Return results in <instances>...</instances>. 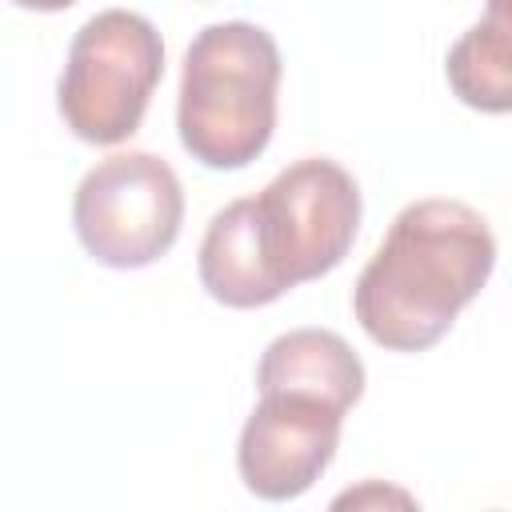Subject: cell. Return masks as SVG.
<instances>
[{"instance_id":"obj_11","label":"cell","mask_w":512,"mask_h":512,"mask_svg":"<svg viewBox=\"0 0 512 512\" xmlns=\"http://www.w3.org/2000/svg\"><path fill=\"white\" fill-rule=\"evenodd\" d=\"M16 8H32V12H60V8H72L76 0H12Z\"/></svg>"},{"instance_id":"obj_2","label":"cell","mask_w":512,"mask_h":512,"mask_svg":"<svg viewBox=\"0 0 512 512\" xmlns=\"http://www.w3.org/2000/svg\"><path fill=\"white\" fill-rule=\"evenodd\" d=\"M280 48L248 20H224L196 32L184 52L176 128L180 144L204 168L252 164L276 128Z\"/></svg>"},{"instance_id":"obj_9","label":"cell","mask_w":512,"mask_h":512,"mask_svg":"<svg viewBox=\"0 0 512 512\" xmlns=\"http://www.w3.org/2000/svg\"><path fill=\"white\" fill-rule=\"evenodd\" d=\"M448 88L476 112H512V0H484V16L448 48Z\"/></svg>"},{"instance_id":"obj_6","label":"cell","mask_w":512,"mask_h":512,"mask_svg":"<svg viewBox=\"0 0 512 512\" xmlns=\"http://www.w3.org/2000/svg\"><path fill=\"white\" fill-rule=\"evenodd\" d=\"M344 412L348 408L316 392H260L236 448V468L248 492L260 500H292L308 492L340 448Z\"/></svg>"},{"instance_id":"obj_5","label":"cell","mask_w":512,"mask_h":512,"mask_svg":"<svg viewBox=\"0 0 512 512\" xmlns=\"http://www.w3.org/2000/svg\"><path fill=\"white\" fill-rule=\"evenodd\" d=\"M264 260L288 292L332 272L360 228V188L328 156H304L276 172L256 196Z\"/></svg>"},{"instance_id":"obj_8","label":"cell","mask_w":512,"mask_h":512,"mask_svg":"<svg viewBox=\"0 0 512 512\" xmlns=\"http://www.w3.org/2000/svg\"><path fill=\"white\" fill-rule=\"evenodd\" d=\"M256 388L316 392L340 408H352L364 396V364L344 336L328 328H292L264 348L256 364Z\"/></svg>"},{"instance_id":"obj_4","label":"cell","mask_w":512,"mask_h":512,"mask_svg":"<svg viewBox=\"0 0 512 512\" xmlns=\"http://www.w3.org/2000/svg\"><path fill=\"white\" fill-rule=\"evenodd\" d=\"M184 220V188L168 160L152 152H116L84 172L72 196V224L84 252L108 268H144L160 260Z\"/></svg>"},{"instance_id":"obj_10","label":"cell","mask_w":512,"mask_h":512,"mask_svg":"<svg viewBox=\"0 0 512 512\" xmlns=\"http://www.w3.org/2000/svg\"><path fill=\"white\" fill-rule=\"evenodd\" d=\"M368 500H400V504H412L404 492H380V488H364V492H344V496L336 500V508H344V504H368Z\"/></svg>"},{"instance_id":"obj_7","label":"cell","mask_w":512,"mask_h":512,"mask_svg":"<svg viewBox=\"0 0 512 512\" xmlns=\"http://www.w3.org/2000/svg\"><path fill=\"white\" fill-rule=\"evenodd\" d=\"M200 284L208 288L212 300L228 308H264L284 296V288L276 284L264 260L256 196L232 200L212 216L200 240Z\"/></svg>"},{"instance_id":"obj_3","label":"cell","mask_w":512,"mask_h":512,"mask_svg":"<svg viewBox=\"0 0 512 512\" xmlns=\"http://www.w3.org/2000/svg\"><path fill=\"white\" fill-rule=\"evenodd\" d=\"M164 76V40L140 12L108 8L80 24L68 44L56 104L84 144L128 140Z\"/></svg>"},{"instance_id":"obj_1","label":"cell","mask_w":512,"mask_h":512,"mask_svg":"<svg viewBox=\"0 0 512 512\" xmlns=\"http://www.w3.org/2000/svg\"><path fill=\"white\" fill-rule=\"evenodd\" d=\"M496 268L488 220L460 200L408 204L352 288L360 328L388 352L432 348Z\"/></svg>"}]
</instances>
